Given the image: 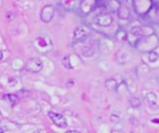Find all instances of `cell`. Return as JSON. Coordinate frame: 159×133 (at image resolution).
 I'll return each mask as SVG.
<instances>
[{"label":"cell","instance_id":"cell-1","mask_svg":"<svg viewBox=\"0 0 159 133\" xmlns=\"http://www.w3.org/2000/svg\"><path fill=\"white\" fill-rule=\"evenodd\" d=\"M47 115H48V117H50V118L52 120V122L54 123L57 127H60V128L67 127V121H66V118L61 114L53 112V111H50Z\"/></svg>","mask_w":159,"mask_h":133},{"label":"cell","instance_id":"cell-2","mask_svg":"<svg viewBox=\"0 0 159 133\" xmlns=\"http://www.w3.org/2000/svg\"><path fill=\"white\" fill-rule=\"evenodd\" d=\"M42 69H43V63L39 58H32L26 64V69L33 73H37L41 71Z\"/></svg>","mask_w":159,"mask_h":133},{"label":"cell","instance_id":"cell-3","mask_svg":"<svg viewBox=\"0 0 159 133\" xmlns=\"http://www.w3.org/2000/svg\"><path fill=\"white\" fill-rule=\"evenodd\" d=\"M54 14H55V8H54V7L51 6V5H47V6L44 7L42 8L40 18H41L42 21L47 23V22H50L53 19Z\"/></svg>","mask_w":159,"mask_h":133},{"label":"cell","instance_id":"cell-4","mask_svg":"<svg viewBox=\"0 0 159 133\" xmlns=\"http://www.w3.org/2000/svg\"><path fill=\"white\" fill-rule=\"evenodd\" d=\"M89 34V31L87 27H84V26H79V27L76 28L74 32V38L77 40V41H80L83 38H85L86 36Z\"/></svg>","mask_w":159,"mask_h":133},{"label":"cell","instance_id":"cell-5","mask_svg":"<svg viewBox=\"0 0 159 133\" xmlns=\"http://www.w3.org/2000/svg\"><path fill=\"white\" fill-rule=\"evenodd\" d=\"M112 21H113V18L109 14H101L98 17V19H97V23L100 26H103V27L109 26L112 23Z\"/></svg>","mask_w":159,"mask_h":133},{"label":"cell","instance_id":"cell-6","mask_svg":"<svg viewBox=\"0 0 159 133\" xmlns=\"http://www.w3.org/2000/svg\"><path fill=\"white\" fill-rule=\"evenodd\" d=\"M145 102L148 105H156L157 102V97L156 95V94L153 92H150L146 96H145Z\"/></svg>","mask_w":159,"mask_h":133},{"label":"cell","instance_id":"cell-7","mask_svg":"<svg viewBox=\"0 0 159 133\" xmlns=\"http://www.w3.org/2000/svg\"><path fill=\"white\" fill-rule=\"evenodd\" d=\"M105 86L108 89L109 91H114L117 88V83L116 81L114 79H108L107 81H105Z\"/></svg>","mask_w":159,"mask_h":133},{"label":"cell","instance_id":"cell-8","mask_svg":"<svg viewBox=\"0 0 159 133\" xmlns=\"http://www.w3.org/2000/svg\"><path fill=\"white\" fill-rule=\"evenodd\" d=\"M4 100L8 101L11 105H15L18 103V98L14 94H7L4 96Z\"/></svg>","mask_w":159,"mask_h":133},{"label":"cell","instance_id":"cell-9","mask_svg":"<svg viewBox=\"0 0 159 133\" xmlns=\"http://www.w3.org/2000/svg\"><path fill=\"white\" fill-rule=\"evenodd\" d=\"M130 104L133 107H139L140 105V101L138 98H136V97H133V98L130 99Z\"/></svg>","mask_w":159,"mask_h":133},{"label":"cell","instance_id":"cell-10","mask_svg":"<svg viewBox=\"0 0 159 133\" xmlns=\"http://www.w3.org/2000/svg\"><path fill=\"white\" fill-rule=\"evenodd\" d=\"M63 66H65V68H67V69H73L72 66H71V65H70L69 56H66L63 57Z\"/></svg>","mask_w":159,"mask_h":133},{"label":"cell","instance_id":"cell-11","mask_svg":"<svg viewBox=\"0 0 159 133\" xmlns=\"http://www.w3.org/2000/svg\"><path fill=\"white\" fill-rule=\"evenodd\" d=\"M157 57H158V56L154 52H152L151 54H150V60L151 61H156L157 59Z\"/></svg>","mask_w":159,"mask_h":133},{"label":"cell","instance_id":"cell-12","mask_svg":"<svg viewBox=\"0 0 159 133\" xmlns=\"http://www.w3.org/2000/svg\"><path fill=\"white\" fill-rule=\"evenodd\" d=\"M2 57H3V53H2L1 51H0V60L2 59Z\"/></svg>","mask_w":159,"mask_h":133},{"label":"cell","instance_id":"cell-13","mask_svg":"<svg viewBox=\"0 0 159 133\" xmlns=\"http://www.w3.org/2000/svg\"><path fill=\"white\" fill-rule=\"evenodd\" d=\"M6 130H4V128H0V132H2V131H5Z\"/></svg>","mask_w":159,"mask_h":133}]
</instances>
